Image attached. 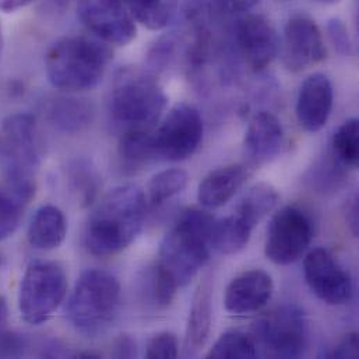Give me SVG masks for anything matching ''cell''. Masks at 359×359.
<instances>
[{"label":"cell","mask_w":359,"mask_h":359,"mask_svg":"<svg viewBox=\"0 0 359 359\" xmlns=\"http://www.w3.org/2000/svg\"><path fill=\"white\" fill-rule=\"evenodd\" d=\"M150 133L151 130L122 133L118 150L122 170L135 172L154 160L150 143Z\"/></svg>","instance_id":"obj_26"},{"label":"cell","mask_w":359,"mask_h":359,"mask_svg":"<svg viewBox=\"0 0 359 359\" xmlns=\"http://www.w3.org/2000/svg\"><path fill=\"white\" fill-rule=\"evenodd\" d=\"M180 288L175 278L157 263L150 267L149 273L146 274L143 290L149 304L156 309L163 311L172 305Z\"/></svg>","instance_id":"obj_25"},{"label":"cell","mask_w":359,"mask_h":359,"mask_svg":"<svg viewBox=\"0 0 359 359\" xmlns=\"http://www.w3.org/2000/svg\"><path fill=\"white\" fill-rule=\"evenodd\" d=\"M329 358H358V334H347L340 344L327 355Z\"/></svg>","instance_id":"obj_35"},{"label":"cell","mask_w":359,"mask_h":359,"mask_svg":"<svg viewBox=\"0 0 359 359\" xmlns=\"http://www.w3.org/2000/svg\"><path fill=\"white\" fill-rule=\"evenodd\" d=\"M304 274L311 291L327 305H344L353 297L348 271L325 248H316L306 255Z\"/></svg>","instance_id":"obj_12"},{"label":"cell","mask_w":359,"mask_h":359,"mask_svg":"<svg viewBox=\"0 0 359 359\" xmlns=\"http://www.w3.org/2000/svg\"><path fill=\"white\" fill-rule=\"evenodd\" d=\"M253 332V341L266 357L299 358L308 347V320L297 305H283L263 316L256 322Z\"/></svg>","instance_id":"obj_8"},{"label":"cell","mask_w":359,"mask_h":359,"mask_svg":"<svg viewBox=\"0 0 359 359\" xmlns=\"http://www.w3.org/2000/svg\"><path fill=\"white\" fill-rule=\"evenodd\" d=\"M77 15L105 43L125 46L136 38V20L123 0H77Z\"/></svg>","instance_id":"obj_11"},{"label":"cell","mask_w":359,"mask_h":359,"mask_svg":"<svg viewBox=\"0 0 359 359\" xmlns=\"http://www.w3.org/2000/svg\"><path fill=\"white\" fill-rule=\"evenodd\" d=\"M121 284L109 271L88 269L79 277L67 304V318L83 336L95 339L115 323L121 309Z\"/></svg>","instance_id":"obj_5"},{"label":"cell","mask_w":359,"mask_h":359,"mask_svg":"<svg viewBox=\"0 0 359 359\" xmlns=\"http://www.w3.org/2000/svg\"><path fill=\"white\" fill-rule=\"evenodd\" d=\"M167 104V94L150 72L125 67L116 73L109 97V114L122 133L151 130L161 119Z\"/></svg>","instance_id":"obj_3"},{"label":"cell","mask_w":359,"mask_h":359,"mask_svg":"<svg viewBox=\"0 0 359 359\" xmlns=\"http://www.w3.org/2000/svg\"><path fill=\"white\" fill-rule=\"evenodd\" d=\"M25 339L14 332L0 330V357L3 358H20L25 354Z\"/></svg>","instance_id":"obj_34"},{"label":"cell","mask_w":359,"mask_h":359,"mask_svg":"<svg viewBox=\"0 0 359 359\" xmlns=\"http://www.w3.org/2000/svg\"><path fill=\"white\" fill-rule=\"evenodd\" d=\"M259 0H217L218 7L229 14L248 13L257 6Z\"/></svg>","instance_id":"obj_36"},{"label":"cell","mask_w":359,"mask_h":359,"mask_svg":"<svg viewBox=\"0 0 359 359\" xmlns=\"http://www.w3.org/2000/svg\"><path fill=\"white\" fill-rule=\"evenodd\" d=\"M7 318H8V308H7V302L3 297H0V330H3L4 325L7 323Z\"/></svg>","instance_id":"obj_40"},{"label":"cell","mask_w":359,"mask_h":359,"mask_svg":"<svg viewBox=\"0 0 359 359\" xmlns=\"http://www.w3.org/2000/svg\"><path fill=\"white\" fill-rule=\"evenodd\" d=\"M25 204L8 189L0 190V241L14 233L21 221Z\"/></svg>","instance_id":"obj_31"},{"label":"cell","mask_w":359,"mask_h":359,"mask_svg":"<svg viewBox=\"0 0 359 359\" xmlns=\"http://www.w3.org/2000/svg\"><path fill=\"white\" fill-rule=\"evenodd\" d=\"M4 263H6V257H4V255L0 252V269H3Z\"/></svg>","instance_id":"obj_43"},{"label":"cell","mask_w":359,"mask_h":359,"mask_svg":"<svg viewBox=\"0 0 359 359\" xmlns=\"http://www.w3.org/2000/svg\"><path fill=\"white\" fill-rule=\"evenodd\" d=\"M315 1H318V3H320V4H336V3H339L340 0H315Z\"/></svg>","instance_id":"obj_42"},{"label":"cell","mask_w":359,"mask_h":359,"mask_svg":"<svg viewBox=\"0 0 359 359\" xmlns=\"http://www.w3.org/2000/svg\"><path fill=\"white\" fill-rule=\"evenodd\" d=\"M180 355V343L174 333H160L149 343L146 358H177Z\"/></svg>","instance_id":"obj_32"},{"label":"cell","mask_w":359,"mask_h":359,"mask_svg":"<svg viewBox=\"0 0 359 359\" xmlns=\"http://www.w3.org/2000/svg\"><path fill=\"white\" fill-rule=\"evenodd\" d=\"M189 175L180 168L165 170L153 177L149 184V200L151 207H161L186 187Z\"/></svg>","instance_id":"obj_29"},{"label":"cell","mask_w":359,"mask_h":359,"mask_svg":"<svg viewBox=\"0 0 359 359\" xmlns=\"http://www.w3.org/2000/svg\"><path fill=\"white\" fill-rule=\"evenodd\" d=\"M100 175L87 161H76L69 168L72 193L83 205L90 204L100 190Z\"/></svg>","instance_id":"obj_30"},{"label":"cell","mask_w":359,"mask_h":359,"mask_svg":"<svg viewBox=\"0 0 359 359\" xmlns=\"http://www.w3.org/2000/svg\"><path fill=\"white\" fill-rule=\"evenodd\" d=\"M334 90L330 79L323 73L311 74L301 86L295 114L299 126L309 132L316 133L322 130L333 111Z\"/></svg>","instance_id":"obj_15"},{"label":"cell","mask_w":359,"mask_h":359,"mask_svg":"<svg viewBox=\"0 0 359 359\" xmlns=\"http://www.w3.org/2000/svg\"><path fill=\"white\" fill-rule=\"evenodd\" d=\"M214 221L204 210L187 208L163 239L157 263L180 287L187 285L210 260Z\"/></svg>","instance_id":"obj_4"},{"label":"cell","mask_w":359,"mask_h":359,"mask_svg":"<svg viewBox=\"0 0 359 359\" xmlns=\"http://www.w3.org/2000/svg\"><path fill=\"white\" fill-rule=\"evenodd\" d=\"M278 200L280 194L273 184L266 182L257 183L243 196L235 215L253 229L270 211H273Z\"/></svg>","instance_id":"obj_22"},{"label":"cell","mask_w":359,"mask_h":359,"mask_svg":"<svg viewBox=\"0 0 359 359\" xmlns=\"http://www.w3.org/2000/svg\"><path fill=\"white\" fill-rule=\"evenodd\" d=\"M284 144V129L280 119L267 111L257 112L245 133V153L252 163L264 164L276 158Z\"/></svg>","instance_id":"obj_17"},{"label":"cell","mask_w":359,"mask_h":359,"mask_svg":"<svg viewBox=\"0 0 359 359\" xmlns=\"http://www.w3.org/2000/svg\"><path fill=\"white\" fill-rule=\"evenodd\" d=\"M203 140V119L189 104L174 107L161 125L150 133L153 158L183 161L196 154Z\"/></svg>","instance_id":"obj_9"},{"label":"cell","mask_w":359,"mask_h":359,"mask_svg":"<svg viewBox=\"0 0 359 359\" xmlns=\"http://www.w3.org/2000/svg\"><path fill=\"white\" fill-rule=\"evenodd\" d=\"M67 294V274L55 262H38L24 273L18 308L24 322L45 323L62 305Z\"/></svg>","instance_id":"obj_7"},{"label":"cell","mask_w":359,"mask_h":359,"mask_svg":"<svg viewBox=\"0 0 359 359\" xmlns=\"http://www.w3.org/2000/svg\"><path fill=\"white\" fill-rule=\"evenodd\" d=\"M249 178V170L242 164H231L211 171L200 182L197 198L205 208L226 204Z\"/></svg>","instance_id":"obj_18"},{"label":"cell","mask_w":359,"mask_h":359,"mask_svg":"<svg viewBox=\"0 0 359 359\" xmlns=\"http://www.w3.org/2000/svg\"><path fill=\"white\" fill-rule=\"evenodd\" d=\"M313 239V222L298 205H285L271 219L264 245L266 257L278 266L299 260Z\"/></svg>","instance_id":"obj_10"},{"label":"cell","mask_w":359,"mask_h":359,"mask_svg":"<svg viewBox=\"0 0 359 359\" xmlns=\"http://www.w3.org/2000/svg\"><path fill=\"white\" fill-rule=\"evenodd\" d=\"M347 219L350 222V226L354 232V235H358V197L354 196L348 208H347Z\"/></svg>","instance_id":"obj_38"},{"label":"cell","mask_w":359,"mask_h":359,"mask_svg":"<svg viewBox=\"0 0 359 359\" xmlns=\"http://www.w3.org/2000/svg\"><path fill=\"white\" fill-rule=\"evenodd\" d=\"M327 49L322 31L308 14H294L284 27L283 60L290 72L311 69L326 59Z\"/></svg>","instance_id":"obj_13"},{"label":"cell","mask_w":359,"mask_h":359,"mask_svg":"<svg viewBox=\"0 0 359 359\" xmlns=\"http://www.w3.org/2000/svg\"><path fill=\"white\" fill-rule=\"evenodd\" d=\"M358 119L346 121L334 133L332 149L337 165L346 170H355L359 163Z\"/></svg>","instance_id":"obj_27"},{"label":"cell","mask_w":359,"mask_h":359,"mask_svg":"<svg viewBox=\"0 0 359 359\" xmlns=\"http://www.w3.org/2000/svg\"><path fill=\"white\" fill-rule=\"evenodd\" d=\"M252 231L253 229L235 214L215 219L211 231V248L221 255H235L246 248Z\"/></svg>","instance_id":"obj_23"},{"label":"cell","mask_w":359,"mask_h":359,"mask_svg":"<svg viewBox=\"0 0 359 359\" xmlns=\"http://www.w3.org/2000/svg\"><path fill=\"white\" fill-rule=\"evenodd\" d=\"M136 21L151 31L165 28L175 17L178 0H123Z\"/></svg>","instance_id":"obj_24"},{"label":"cell","mask_w":359,"mask_h":359,"mask_svg":"<svg viewBox=\"0 0 359 359\" xmlns=\"http://www.w3.org/2000/svg\"><path fill=\"white\" fill-rule=\"evenodd\" d=\"M49 122L65 133H80L94 119V107L87 100L74 97H57L48 102Z\"/></svg>","instance_id":"obj_21"},{"label":"cell","mask_w":359,"mask_h":359,"mask_svg":"<svg viewBox=\"0 0 359 359\" xmlns=\"http://www.w3.org/2000/svg\"><path fill=\"white\" fill-rule=\"evenodd\" d=\"M211 294H212L211 281L205 278L203 283H200L190 308L186 336H184V346H183L184 357L197 355L198 351L208 341L210 330H211V318H212Z\"/></svg>","instance_id":"obj_19"},{"label":"cell","mask_w":359,"mask_h":359,"mask_svg":"<svg viewBox=\"0 0 359 359\" xmlns=\"http://www.w3.org/2000/svg\"><path fill=\"white\" fill-rule=\"evenodd\" d=\"M112 50L98 38L66 36L50 46L45 57L49 83L66 93L95 88L112 60Z\"/></svg>","instance_id":"obj_2"},{"label":"cell","mask_w":359,"mask_h":359,"mask_svg":"<svg viewBox=\"0 0 359 359\" xmlns=\"http://www.w3.org/2000/svg\"><path fill=\"white\" fill-rule=\"evenodd\" d=\"M137 348H136V341L129 337V336H121L114 346V353L112 355L116 358H132L136 357Z\"/></svg>","instance_id":"obj_37"},{"label":"cell","mask_w":359,"mask_h":359,"mask_svg":"<svg viewBox=\"0 0 359 359\" xmlns=\"http://www.w3.org/2000/svg\"><path fill=\"white\" fill-rule=\"evenodd\" d=\"M34 0H0V10L3 11H15L20 10L28 4H31Z\"/></svg>","instance_id":"obj_39"},{"label":"cell","mask_w":359,"mask_h":359,"mask_svg":"<svg viewBox=\"0 0 359 359\" xmlns=\"http://www.w3.org/2000/svg\"><path fill=\"white\" fill-rule=\"evenodd\" d=\"M3 48H4V41H3V31H1V25H0V59H1Z\"/></svg>","instance_id":"obj_41"},{"label":"cell","mask_w":359,"mask_h":359,"mask_svg":"<svg viewBox=\"0 0 359 359\" xmlns=\"http://www.w3.org/2000/svg\"><path fill=\"white\" fill-rule=\"evenodd\" d=\"M0 164L7 189L29 203L41 165L36 123L29 114H14L0 125Z\"/></svg>","instance_id":"obj_6"},{"label":"cell","mask_w":359,"mask_h":359,"mask_svg":"<svg viewBox=\"0 0 359 359\" xmlns=\"http://www.w3.org/2000/svg\"><path fill=\"white\" fill-rule=\"evenodd\" d=\"M67 235V221L63 211L56 205H43L32 217L27 238L32 248L38 250L57 249Z\"/></svg>","instance_id":"obj_20"},{"label":"cell","mask_w":359,"mask_h":359,"mask_svg":"<svg viewBox=\"0 0 359 359\" xmlns=\"http://www.w3.org/2000/svg\"><path fill=\"white\" fill-rule=\"evenodd\" d=\"M327 32L330 36V41L336 50L341 55H350L353 49V43L348 35V29L340 18H332L327 24Z\"/></svg>","instance_id":"obj_33"},{"label":"cell","mask_w":359,"mask_h":359,"mask_svg":"<svg viewBox=\"0 0 359 359\" xmlns=\"http://www.w3.org/2000/svg\"><path fill=\"white\" fill-rule=\"evenodd\" d=\"M256 357L257 347L253 339L238 330L221 334L207 355V358L214 359H250Z\"/></svg>","instance_id":"obj_28"},{"label":"cell","mask_w":359,"mask_h":359,"mask_svg":"<svg viewBox=\"0 0 359 359\" xmlns=\"http://www.w3.org/2000/svg\"><path fill=\"white\" fill-rule=\"evenodd\" d=\"M147 215V198L136 184H122L107 193L93 211L84 242L97 257H111L129 248Z\"/></svg>","instance_id":"obj_1"},{"label":"cell","mask_w":359,"mask_h":359,"mask_svg":"<svg viewBox=\"0 0 359 359\" xmlns=\"http://www.w3.org/2000/svg\"><path fill=\"white\" fill-rule=\"evenodd\" d=\"M235 38L243 60L253 72L266 70L278 55L277 31L264 15L242 17L235 27Z\"/></svg>","instance_id":"obj_14"},{"label":"cell","mask_w":359,"mask_h":359,"mask_svg":"<svg viewBox=\"0 0 359 359\" xmlns=\"http://www.w3.org/2000/svg\"><path fill=\"white\" fill-rule=\"evenodd\" d=\"M274 283L263 270H249L235 277L225 290V309L236 316L249 315L263 309L271 299Z\"/></svg>","instance_id":"obj_16"}]
</instances>
